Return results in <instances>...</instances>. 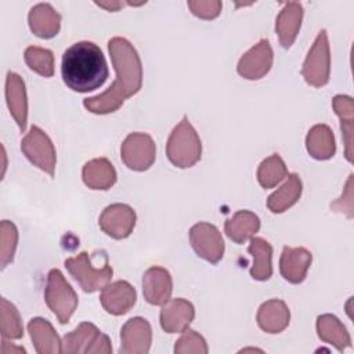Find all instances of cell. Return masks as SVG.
<instances>
[{
	"label": "cell",
	"mask_w": 354,
	"mask_h": 354,
	"mask_svg": "<svg viewBox=\"0 0 354 354\" xmlns=\"http://www.w3.org/2000/svg\"><path fill=\"white\" fill-rule=\"evenodd\" d=\"M108 51L116 73L113 83L104 93L83 100L84 108L95 115L118 111L142 86V65L134 46L127 39L116 36L108 41Z\"/></svg>",
	"instance_id": "6da1fadb"
},
{
	"label": "cell",
	"mask_w": 354,
	"mask_h": 354,
	"mask_svg": "<svg viewBox=\"0 0 354 354\" xmlns=\"http://www.w3.org/2000/svg\"><path fill=\"white\" fill-rule=\"evenodd\" d=\"M108 75L105 55L93 41H77L62 54V80L76 93H88L101 87Z\"/></svg>",
	"instance_id": "7a4b0ae2"
},
{
	"label": "cell",
	"mask_w": 354,
	"mask_h": 354,
	"mask_svg": "<svg viewBox=\"0 0 354 354\" xmlns=\"http://www.w3.org/2000/svg\"><path fill=\"white\" fill-rule=\"evenodd\" d=\"M169 162L178 169L192 167L201 160L202 142L187 116L171 130L166 142Z\"/></svg>",
	"instance_id": "3957f363"
},
{
	"label": "cell",
	"mask_w": 354,
	"mask_h": 354,
	"mask_svg": "<svg viewBox=\"0 0 354 354\" xmlns=\"http://www.w3.org/2000/svg\"><path fill=\"white\" fill-rule=\"evenodd\" d=\"M44 300L62 325L69 322L79 303L76 292L58 268H53L47 274Z\"/></svg>",
	"instance_id": "277c9868"
},
{
	"label": "cell",
	"mask_w": 354,
	"mask_h": 354,
	"mask_svg": "<svg viewBox=\"0 0 354 354\" xmlns=\"http://www.w3.org/2000/svg\"><path fill=\"white\" fill-rule=\"evenodd\" d=\"M64 264L71 277L86 293H93L102 289L106 283H109L113 275V270L108 260L102 266L95 267L91 256L87 252H80L77 256L68 257Z\"/></svg>",
	"instance_id": "5b68a950"
},
{
	"label": "cell",
	"mask_w": 354,
	"mask_h": 354,
	"mask_svg": "<svg viewBox=\"0 0 354 354\" xmlns=\"http://www.w3.org/2000/svg\"><path fill=\"white\" fill-rule=\"evenodd\" d=\"M301 76L313 87H322L330 77V50L328 33L319 30L301 66Z\"/></svg>",
	"instance_id": "8992f818"
},
{
	"label": "cell",
	"mask_w": 354,
	"mask_h": 354,
	"mask_svg": "<svg viewBox=\"0 0 354 354\" xmlns=\"http://www.w3.org/2000/svg\"><path fill=\"white\" fill-rule=\"evenodd\" d=\"M21 151L32 165L47 173L50 177H54L57 152L51 138L44 130L39 126H32L21 141Z\"/></svg>",
	"instance_id": "52a82bcc"
},
{
	"label": "cell",
	"mask_w": 354,
	"mask_h": 354,
	"mask_svg": "<svg viewBox=\"0 0 354 354\" xmlns=\"http://www.w3.org/2000/svg\"><path fill=\"white\" fill-rule=\"evenodd\" d=\"M120 158L130 170L145 171L156 158L155 141L147 133H130L122 142Z\"/></svg>",
	"instance_id": "ba28073f"
},
{
	"label": "cell",
	"mask_w": 354,
	"mask_h": 354,
	"mask_svg": "<svg viewBox=\"0 0 354 354\" xmlns=\"http://www.w3.org/2000/svg\"><path fill=\"white\" fill-rule=\"evenodd\" d=\"M189 242L195 253L210 264H217L224 256V239L214 224L196 223L189 230Z\"/></svg>",
	"instance_id": "9c48e42d"
},
{
	"label": "cell",
	"mask_w": 354,
	"mask_h": 354,
	"mask_svg": "<svg viewBox=\"0 0 354 354\" xmlns=\"http://www.w3.org/2000/svg\"><path fill=\"white\" fill-rule=\"evenodd\" d=\"M137 216L131 206L126 203H112L100 214L98 224L102 232L113 239H124L130 236L136 227Z\"/></svg>",
	"instance_id": "30bf717a"
},
{
	"label": "cell",
	"mask_w": 354,
	"mask_h": 354,
	"mask_svg": "<svg viewBox=\"0 0 354 354\" xmlns=\"http://www.w3.org/2000/svg\"><path fill=\"white\" fill-rule=\"evenodd\" d=\"M274 62V53L267 39H261L257 44L249 48L238 61L236 72L248 80H259L264 77Z\"/></svg>",
	"instance_id": "8fae6325"
},
{
	"label": "cell",
	"mask_w": 354,
	"mask_h": 354,
	"mask_svg": "<svg viewBox=\"0 0 354 354\" xmlns=\"http://www.w3.org/2000/svg\"><path fill=\"white\" fill-rule=\"evenodd\" d=\"M152 343L151 324L142 317H133L120 330V354H147Z\"/></svg>",
	"instance_id": "7c38bea8"
},
{
	"label": "cell",
	"mask_w": 354,
	"mask_h": 354,
	"mask_svg": "<svg viewBox=\"0 0 354 354\" xmlns=\"http://www.w3.org/2000/svg\"><path fill=\"white\" fill-rule=\"evenodd\" d=\"M100 301L108 314L116 317L123 315L134 307L137 301V292L127 281L119 279L106 283L101 289Z\"/></svg>",
	"instance_id": "4fadbf2b"
},
{
	"label": "cell",
	"mask_w": 354,
	"mask_h": 354,
	"mask_svg": "<svg viewBox=\"0 0 354 354\" xmlns=\"http://www.w3.org/2000/svg\"><path fill=\"white\" fill-rule=\"evenodd\" d=\"M195 318V307L191 301L177 297L170 299L162 306L160 310V326L167 333H183L189 328Z\"/></svg>",
	"instance_id": "5bb4252c"
},
{
	"label": "cell",
	"mask_w": 354,
	"mask_h": 354,
	"mask_svg": "<svg viewBox=\"0 0 354 354\" xmlns=\"http://www.w3.org/2000/svg\"><path fill=\"white\" fill-rule=\"evenodd\" d=\"M173 279L170 272L159 266L149 267L142 275V295L152 306H163L171 297Z\"/></svg>",
	"instance_id": "9a60e30c"
},
{
	"label": "cell",
	"mask_w": 354,
	"mask_h": 354,
	"mask_svg": "<svg viewBox=\"0 0 354 354\" xmlns=\"http://www.w3.org/2000/svg\"><path fill=\"white\" fill-rule=\"evenodd\" d=\"M313 254L308 249L299 246V248H290L285 246L281 253L279 259V271L283 279H286L290 283H301L306 277L307 271L311 266Z\"/></svg>",
	"instance_id": "2e32d148"
},
{
	"label": "cell",
	"mask_w": 354,
	"mask_h": 354,
	"mask_svg": "<svg viewBox=\"0 0 354 354\" xmlns=\"http://www.w3.org/2000/svg\"><path fill=\"white\" fill-rule=\"evenodd\" d=\"M6 101L8 111L24 133L28 122V95L24 79L15 72H8L6 77Z\"/></svg>",
	"instance_id": "e0dca14e"
},
{
	"label": "cell",
	"mask_w": 354,
	"mask_h": 354,
	"mask_svg": "<svg viewBox=\"0 0 354 354\" xmlns=\"http://www.w3.org/2000/svg\"><path fill=\"white\" fill-rule=\"evenodd\" d=\"M304 10L297 1L285 3L275 19V32L283 48H290L295 43L303 21Z\"/></svg>",
	"instance_id": "ac0fdd59"
},
{
	"label": "cell",
	"mask_w": 354,
	"mask_h": 354,
	"mask_svg": "<svg viewBox=\"0 0 354 354\" xmlns=\"http://www.w3.org/2000/svg\"><path fill=\"white\" fill-rule=\"evenodd\" d=\"M259 328L266 333H281L290 322V310L281 299H271L264 301L256 314Z\"/></svg>",
	"instance_id": "d6986e66"
},
{
	"label": "cell",
	"mask_w": 354,
	"mask_h": 354,
	"mask_svg": "<svg viewBox=\"0 0 354 354\" xmlns=\"http://www.w3.org/2000/svg\"><path fill=\"white\" fill-rule=\"evenodd\" d=\"M28 24L32 33L40 39H51L61 29V14L48 3L33 6L28 14Z\"/></svg>",
	"instance_id": "ffe728a7"
},
{
	"label": "cell",
	"mask_w": 354,
	"mask_h": 354,
	"mask_svg": "<svg viewBox=\"0 0 354 354\" xmlns=\"http://www.w3.org/2000/svg\"><path fill=\"white\" fill-rule=\"evenodd\" d=\"M35 350L39 354H59L62 353V340L59 339L54 326L46 318L36 317L28 324Z\"/></svg>",
	"instance_id": "44dd1931"
},
{
	"label": "cell",
	"mask_w": 354,
	"mask_h": 354,
	"mask_svg": "<svg viewBox=\"0 0 354 354\" xmlns=\"http://www.w3.org/2000/svg\"><path fill=\"white\" fill-rule=\"evenodd\" d=\"M82 178L90 189L106 191L115 185L118 174L113 165L106 158H95L84 163Z\"/></svg>",
	"instance_id": "7402d4cb"
},
{
	"label": "cell",
	"mask_w": 354,
	"mask_h": 354,
	"mask_svg": "<svg viewBox=\"0 0 354 354\" xmlns=\"http://www.w3.org/2000/svg\"><path fill=\"white\" fill-rule=\"evenodd\" d=\"M318 337L333 346L337 351H344L351 346V336L343 322L333 314H322L317 318Z\"/></svg>",
	"instance_id": "603a6c76"
},
{
	"label": "cell",
	"mask_w": 354,
	"mask_h": 354,
	"mask_svg": "<svg viewBox=\"0 0 354 354\" xmlns=\"http://www.w3.org/2000/svg\"><path fill=\"white\" fill-rule=\"evenodd\" d=\"M306 149L317 160L330 159L336 152V142L332 129L328 124L313 126L306 136Z\"/></svg>",
	"instance_id": "cb8c5ba5"
},
{
	"label": "cell",
	"mask_w": 354,
	"mask_h": 354,
	"mask_svg": "<svg viewBox=\"0 0 354 354\" xmlns=\"http://www.w3.org/2000/svg\"><path fill=\"white\" fill-rule=\"evenodd\" d=\"M260 230V218L250 210H238L232 214L231 218L225 221L224 231L227 236L241 245L248 239L253 238L256 232Z\"/></svg>",
	"instance_id": "d4e9b609"
},
{
	"label": "cell",
	"mask_w": 354,
	"mask_h": 354,
	"mask_svg": "<svg viewBox=\"0 0 354 354\" xmlns=\"http://www.w3.org/2000/svg\"><path fill=\"white\" fill-rule=\"evenodd\" d=\"M303 183L299 174H288L286 181L267 198V207L271 213H283L301 196Z\"/></svg>",
	"instance_id": "484cf974"
},
{
	"label": "cell",
	"mask_w": 354,
	"mask_h": 354,
	"mask_svg": "<svg viewBox=\"0 0 354 354\" xmlns=\"http://www.w3.org/2000/svg\"><path fill=\"white\" fill-rule=\"evenodd\" d=\"M335 113L340 119V130L344 141V155L353 162V130H354V101L350 95L337 94L332 100Z\"/></svg>",
	"instance_id": "4316f807"
},
{
	"label": "cell",
	"mask_w": 354,
	"mask_h": 354,
	"mask_svg": "<svg viewBox=\"0 0 354 354\" xmlns=\"http://www.w3.org/2000/svg\"><path fill=\"white\" fill-rule=\"evenodd\" d=\"M248 252L253 257L250 277L256 281H267L272 275V246L268 241L260 236L250 238Z\"/></svg>",
	"instance_id": "83f0119b"
},
{
	"label": "cell",
	"mask_w": 354,
	"mask_h": 354,
	"mask_svg": "<svg viewBox=\"0 0 354 354\" xmlns=\"http://www.w3.org/2000/svg\"><path fill=\"white\" fill-rule=\"evenodd\" d=\"M101 330L91 322H82L73 330L62 337V353L65 354H88L93 343Z\"/></svg>",
	"instance_id": "f1b7e54d"
},
{
	"label": "cell",
	"mask_w": 354,
	"mask_h": 354,
	"mask_svg": "<svg viewBox=\"0 0 354 354\" xmlns=\"http://www.w3.org/2000/svg\"><path fill=\"white\" fill-rule=\"evenodd\" d=\"M288 174V167L278 153L266 158L257 167V181L266 189L274 188Z\"/></svg>",
	"instance_id": "f546056e"
},
{
	"label": "cell",
	"mask_w": 354,
	"mask_h": 354,
	"mask_svg": "<svg viewBox=\"0 0 354 354\" xmlns=\"http://www.w3.org/2000/svg\"><path fill=\"white\" fill-rule=\"evenodd\" d=\"M0 328L3 339H21L24 336V325L17 307L6 297L0 300Z\"/></svg>",
	"instance_id": "4dcf8cb0"
},
{
	"label": "cell",
	"mask_w": 354,
	"mask_h": 354,
	"mask_svg": "<svg viewBox=\"0 0 354 354\" xmlns=\"http://www.w3.org/2000/svg\"><path fill=\"white\" fill-rule=\"evenodd\" d=\"M24 58L30 71L40 76L51 77L54 75V54L48 48L29 46L24 53Z\"/></svg>",
	"instance_id": "1f68e13d"
},
{
	"label": "cell",
	"mask_w": 354,
	"mask_h": 354,
	"mask_svg": "<svg viewBox=\"0 0 354 354\" xmlns=\"http://www.w3.org/2000/svg\"><path fill=\"white\" fill-rule=\"evenodd\" d=\"M18 245V230L10 220H3L0 224V264L6 268L12 263Z\"/></svg>",
	"instance_id": "d6a6232c"
},
{
	"label": "cell",
	"mask_w": 354,
	"mask_h": 354,
	"mask_svg": "<svg viewBox=\"0 0 354 354\" xmlns=\"http://www.w3.org/2000/svg\"><path fill=\"white\" fill-rule=\"evenodd\" d=\"M207 343L202 335L194 329H185L174 344L176 354H207Z\"/></svg>",
	"instance_id": "836d02e7"
},
{
	"label": "cell",
	"mask_w": 354,
	"mask_h": 354,
	"mask_svg": "<svg viewBox=\"0 0 354 354\" xmlns=\"http://www.w3.org/2000/svg\"><path fill=\"white\" fill-rule=\"evenodd\" d=\"M191 12L201 19H214L220 15L223 3L218 0H196L187 3Z\"/></svg>",
	"instance_id": "e575fe53"
},
{
	"label": "cell",
	"mask_w": 354,
	"mask_h": 354,
	"mask_svg": "<svg viewBox=\"0 0 354 354\" xmlns=\"http://www.w3.org/2000/svg\"><path fill=\"white\" fill-rule=\"evenodd\" d=\"M330 207L335 212L346 213L347 217H353V174L348 176L344 192L339 199H336L333 203H330Z\"/></svg>",
	"instance_id": "d590c367"
},
{
	"label": "cell",
	"mask_w": 354,
	"mask_h": 354,
	"mask_svg": "<svg viewBox=\"0 0 354 354\" xmlns=\"http://www.w3.org/2000/svg\"><path fill=\"white\" fill-rule=\"evenodd\" d=\"M112 353V346L111 340L105 333H100L97 340L93 343L91 348L88 350V354H111Z\"/></svg>",
	"instance_id": "8d00e7d4"
},
{
	"label": "cell",
	"mask_w": 354,
	"mask_h": 354,
	"mask_svg": "<svg viewBox=\"0 0 354 354\" xmlns=\"http://www.w3.org/2000/svg\"><path fill=\"white\" fill-rule=\"evenodd\" d=\"M1 353L3 354H8V353H26V350L22 348V347L12 346V344L10 346L7 339H3V342H1Z\"/></svg>",
	"instance_id": "74e56055"
},
{
	"label": "cell",
	"mask_w": 354,
	"mask_h": 354,
	"mask_svg": "<svg viewBox=\"0 0 354 354\" xmlns=\"http://www.w3.org/2000/svg\"><path fill=\"white\" fill-rule=\"evenodd\" d=\"M95 4L108 11H118L120 7L124 6V3H120V1H95Z\"/></svg>",
	"instance_id": "f35d334b"
}]
</instances>
